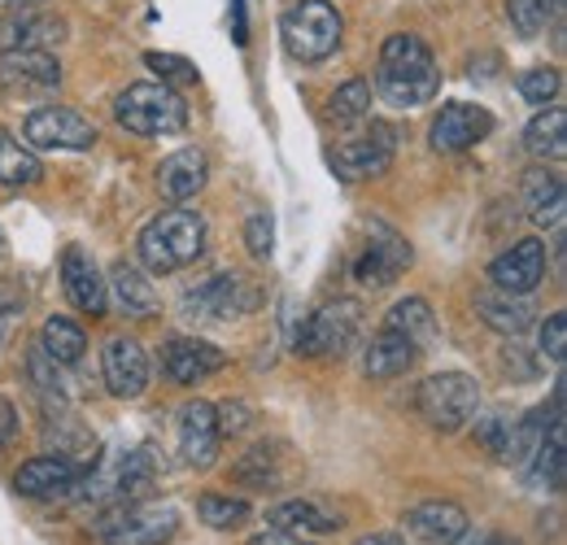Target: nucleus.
<instances>
[{
  "label": "nucleus",
  "mask_w": 567,
  "mask_h": 545,
  "mask_svg": "<svg viewBox=\"0 0 567 545\" xmlns=\"http://www.w3.org/2000/svg\"><path fill=\"white\" fill-rule=\"evenodd\" d=\"M114 119L132 136H179L188 127V105L166 83H132L114 101Z\"/></svg>",
  "instance_id": "nucleus-4"
},
{
  "label": "nucleus",
  "mask_w": 567,
  "mask_h": 545,
  "mask_svg": "<svg viewBox=\"0 0 567 545\" xmlns=\"http://www.w3.org/2000/svg\"><path fill=\"white\" fill-rule=\"evenodd\" d=\"M144 66L157 70V79L166 83V88H184V83H197V66L188 62V58H175V53H144Z\"/></svg>",
  "instance_id": "nucleus-38"
},
{
  "label": "nucleus",
  "mask_w": 567,
  "mask_h": 545,
  "mask_svg": "<svg viewBox=\"0 0 567 545\" xmlns=\"http://www.w3.org/2000/svg\"><path fill=\"white\" fill-rule=\"evenodd\" d=\"M245 245H249L254 258H271V249H276V218L267 209H254L245 218Z\"/></svg>",
  "instance_id": "nucleus-39"
},
{
  "label": "nucleus",
  "mask_w": 567,
  "mask_h": 545,
  "mask_svg": "<svg viewBox=\"0 0 567 545\" xmlns=\"http://www.w3.org/2000/svg\"><path fill=\"white\" fill-rule=\"evenodd\" d=\"M524 205H528V214H533L537 227L564 232L567 188H564V179L550 175L546 166H542V171H528V179H524Z\"/></svg>",
  "instance_id": "nucleus-28"
},
{
  "label": "nucleus",
  "mask_w": 567,
  "mask_h": 545,
  "mask_svg": "<svg viewBox=\"0 0 567 545\" xmlns=\"http://www.w3.org/2000/svg\"><path fill=\"white\" fill-rule=\"evenodd\" d=\"M206 179H210V157H206L202 148H179V153H171V157L157 166V188H162L166 202H188V197H197V193L206 188Z\"/></svg>",
  "instance_id": "nucleus-23"
},
{
  "label": "nucleus",
  "mask_w": 567,
  "mask_h": 545,
  "mask_svg": "<svg viewBox=\"0 0 567 545\" xmlns=\"http://www.w3.org/2000/svg\"><path fill=\"white\" fill-rule=\"evenodd\" d=\"M415 410L427 419V428L436 432H458L476 419L481 410V384L467 371H441L427 376L424 384L415 389Z\"/></svg>",
  "instance_id": "nucleus-5"
},
{
  "label": "nucleus",
  "mask_w": 567,
  "mask_h": 545,
  "mask_svg": "<svg viewBox=\"0 0 567 545\" xmlns=\"http://www.w3.org/2000/svg\"><path fill=\"white\" fill-rule=\"evenodd\" d=\"M542 353H546L550 362L564 367V358H567V315L564 310H555V315L542 323Z\"/></svg>",
  "instance_id": "nucleus-41"
},
{
  "label": "nucleus",
  "mask_w": 567,
  "mask_h": 545,
  "mask_svg": "<svg viewBox=\"0 0 567 545\" xmlns=\"http://www.w3.org/2000/svg\"><path fill=\"white\" fill-rule=\"evenodd\" d=\"M489 279H494V288H502V292L528 297L546 279V245L537 236L515 240L511 249H502L494 263H489Z\"/></svg>",
  "instance_id": "nucleus-14"
},
{
  "label": "nucleus",
  "mask_w": 567,
  "mask_h": 545,
  "mask_svg": "<svg viewBox=\"0 0 567 545\" xmlns=\"http://www.w3.org/2000/svg\"><path fill=\"white\" fill-rule=\"evenodd\" d=\"M519 96L528 105H550L559 96V70L555 66H533L519 74Z\"/></svg>",
  "instance_id": "nucleus-37"
},
{
  "label": "nucleus",
  "mask_w": 567,
  "mask_h": 545,
  "mask_svg": "<svg viewBox=\"0 0 567 545\" xmlns=\"http://www.w3.org/2000/svg\"><path fill=\"white\" fill-rule=\"evenodd\" d=\"M0 245H4V240H0Z\"/></svg>",
  "instance_id": "nucleus-48"
},
{
  "label": "nucleus",
  "mask_w": 567,
  "mask_h": 545,
  "mask_svg": "<svg viewBox=\"0 0 567 545\" xmlns=\"http://www.w3.org/2000/svg\"><path fill=\"white\" fill-rule=\"evenodd\" d=\"M236 480H240V484H254V489H280L284 476L276 472V454H271L267 445H258V450H249V454L240 459Z\"/></svg>",
  "instance_id": "nucleus-36"
},
{
  "label": "nucleus",
  "mask_w": 567,
  "mask_h": 545,
  "mask_svg": "<svg viewBox=\"0 0 567 545\" xmlns=\"http://www.w3.org/2000/svg\"><path fill=\"white\" fill-rule=\"evenodd\" d=\"M375 88L398 110L427 105L441 92V70H436L432 49L420 35H406V31L389 35L380 49V62H375Z\"/></svg>",
  "instance_id": "nucleus-1"
},
{
  "label": "nucleus",
  "mask_w": 567,
  "mask_h": 545,
  "mask_svg": "<svg viewBox=\"0 0 567 545\" xmlns=\"http://www.w3.org/2000/svg\"><path fill=\"white\" fill-rule=\"evenodd\" d=\"M367 114H371V83H367V79L341 83V88L332 92V101H328V119L341 123V127H354Z\"/></svg>",
  "instance_id": "nucleus-33"
},
{
  "label": "nucleus",
  "mask_w": 567,
  "mask_h": 545,
  "mask_svg": "<svg viewBox=\"0 0 567 545\" xmlns=\"http://www.w3.org/2000/svg\"><path fill=\"white\" fill-rule=\"evenodd\" d=\"M0 4H9V9H35L40 0H0Z\"/></svg>",
  "instance_id": "nucleus-46"
},
{
  "label": "nucleus",
  "mask_w": 567,
  "mask_h": 545,
  "mask_svg": "<svg viewBox=\"0 0 567 545\" xmlns=\"http://www.w3.org/2000/svg\"><path fill=\"white\" fill-rule=\"evenodd\" d=\"M136 254H141L144 271L153 275L193 267L206 254V218L193 209H162L153 223H144Z\"/></svg>",
  "instance_id": "nucleus-2"
},
{
  "label": "nucleus",
  "mask_w": 567,
  "mask_h": 545,
  "mask_svg": "<svg viewBox=\"0 0 567 545\" xmlns=\"http://www.w3.org/2000/svg\"><path fill=\"white\" fill-rule=\"evenodd\" d=\"M524 148H528L533 157H542V162H564L567 157V110H559V105L542 110V114L528 123V132H524Z\"/></svg>",
  "instance_id": "nucleus-29"
},
{
  "label": "nucleus",
  "mask_w": 567,
  "mask_h": 545,
  "mask_svg": "<svg viewBox=\"0 0 567 545\" xmlns=\"http://www.w3.org/2000/svg\"><path fill=\"white\" fill-rule=\"evenodd\" d=\"M362 337V306L350 297H337L328 306H319L292 337V349L306 358H341L350 353Z\"/></svg>",
  "instance_id": "nucleus-6"
},
{
  "label": "nucleus",
  "mask_w": 567,
  "mask_h": 545,
  "mask_svg": "<svg viewBox=\"0 0 567 545\" xmlns=\"http://www.w3.org/2000/svg\"><path fill=\"white\" fill-rule=\"evenodd\" d=\"M393 148H398V132L389 123H371V136L346 140L337 153H332V171L341 179H375V175H389L393 166Z\"/></svg>",
  "instance_id": "nucleus-12"
},
{
  "label": "nucleus",
  "mask_w": 567,
  "mask_h": 545,
  "mask_svg": "<svg viewBox=\"0 0 567 545\" xmlns=\"http://www.w3.org/2000/svg\"><path fill=\"white\" fill-rule=\"evenodd\" d=\"M62 284H66V297L74 301V310L101 319L110 310V297H105V275L96 267V258L83 249V245H71L62 254Z\"/></svg>",
  "instance_id": "nucleus-18"
},
{
  "label": "nucleus",
  "mask_w": 567,
  "mask_h": 545,
  "mask_svg": "<svg viewBox=\"0 0 567 545\" xmlns=\"http://www.w3.org/2000/svg\"><path fill=\"white\" fill-rule=\"evenodd\" d=\"M567 428H564V410H555V419H550V428H546V436H542V445H537V454L528 459V467L519 472V476L528 480L533 489H546V493H559L564 489V476H567Z\"/></svg>",
  "instance_id": "nucleus-22"
},
{
  "label": "nucleus",
  "mask_w": 567,
  "mask_h": 545,
  "mask_svg": "<svg viewBox=\"0 0 567 545\" xmlns=\"http://www.w3.org/2000/svg\"><path fill=\"white\" fill-rule=\"evenodd\" d=\"M218 445H223V436H218V414H214L210 402H188V407L179 410V454H184V463L188 467H197V472H206L214 467V459H218Z\"/></svg>",
  "instance_id": "nucleus-19"
},
{
  "label": "nucleus",
  "mask_w": 567,
  "mask_h": 545,
  "mask_svg": "<svg viewBox=\"0 0 567 545\" xmlns=\"http://www.w3.org/2000/svg\"><path fill=\"white\" fill-rule=\"evenodd\" d=\"M476 545H515V542H506V537H497V533H489V537H481Z\"/></svg>",
  "instance_id": "nucleus-47"
},
{
  "label": "nucleus",
  "mask_w": 567,
  "mask_h": 545,
  "mask_svg": "<svg viewBox=\"0 0 567 545\" xmlns=\"http://www.w3.org/2000/svg\"><path fill=\"white\" fill-rule=\"evenodd\" d=\"M354 545H406L398 533H367L362 542H354Z\"/></svg>",
  "instance_id": "nucleus-45"
},
{
  "label": "nucleus",
  "mask_w": 567,
  "mask_h": 545,
  "mask_svg": "<svg viewBox=\"0 0 567 545\" xmlns=\"http://www.w3.org/2000/svg\"><path fill=\"white\" fill-rule=\"evenodd\" d=\"M58 88H62V66L44 49L0 53V92H9V96H49Z\"/></svg>",
  "instance_id": "nucleus-11"
},
{
  "label": "nucleus",
  "mask_w": 567,
  "mask_h": 545,
  "mask_svg": "<svg viewBox=\"0 0 567 545\" xmlns=\"http://www.w3.org/2000/svg\"><path fill=\"white\" fill-rule=\"evenodd\" d=\"M27 371H31V380H35L44 393H62V389H66V380H62V362H53V358L40 349V341L31 345V353H27Z\"/></svg>",
  "instance_id": "nucleus-40"
},
{
  "label": "nucleus",
  "mask_w": 567,
  "mask_h": 545,
  "mask_svg": "<svg viewBox=\"0 0 567 545\" xmlns=\"http://www.w3.org/2000/svg\"><path fill=\"white\" fill-rule=\"evenodd\" d=\"M197 515H202V524H210V528H240L245 520H249V502L245 497H223V493H206L202 502H197Z\"/></svg>",
  "instance_id": "nucleus-34"
},
{
  "label": "nucleus",
  "mask_w": 567,
  "mask_h": 545,
  "mask_svg": "<svg viewBox=\"0 0 567 545\" xmlns=\"http://www.w3.org/2000/svg\"><path fill=\"white\" fill-rule=\"evenodd\" d=\"M476 315H481L485 328H494L502 337H519V332H528L533 319H537V310H533L528 297H515V292H502V288L476 292Z\"/></svg>",
  "instance_id": "nucleus-26"
},
{
  "label": "nucleus",
  "mask_w": 567,
  "mask_h": 545,
  "mask_svg": "<svg viewBox=\"0 0 567 545\" xmlns=\"http://www.w3.org/2000/svg\"><path fill=\"white\" fill-rule=\"evenodd\" d=\"M223 362H227V353L210 341H197V337H171V341L162 345V371L175 384H184V389L202 384Z\"/></svg>",
  "instance_id": "nucleus-17"
},
{
  "label": "nucleus",
  "mask_w": 567,
  "mask_h": 545,
  "mask_svg": "<svg viewBox=\"0 0 567 545\" xmlns=\"http://www.w3.org/2000/svg\"><path fill=\"white\" fill-rule=\"evenodd\" d=\"M40 349H44L53 362L74 367V362L83 358V349H87V337H83L79 323L62 319V315H53V319H44V328H40Z\"/></svg>",
  "instance_id": "nucleus-31"
},
{
  "label": "nucleus",
  "mask_w": 567,
  "mask_h": 545,
  "mask_svg": "<svg viewBox=\"0 0 567 545\" xmlns=\"http://www.w3.org/2000/svg\"><path fill=\"white\" fill-rule=\"evenodd\" d=\"M105 297L127 315V319H153L162 310V297L153 288V279L144 271H136L132 263H118L110 279H105Z\"/></svg>",
  "instance_id": "nucleus-24"
},
{
  "label": "nucleus",
  "mask_w": 567,
  "mask_h": 545,
  "mask_svg": "<svg viewBox=\"0 0 567 545\" xmlns=\"http://www.w3.org/2000/svg\"><path fill=\"white\" fill-rule=\"evenodd\" d=\"M18 436V407L9 398H0V450H9Z\"/></svg>",
  "instance_id": "nucleus-43"
},
{
  "label": "nucleus",
  "mask_w": 567,
  "mask_h": 545,
  "mask_svg": "<svg viewBox=\"0 0 567 545\" xmlns=\"http://www.w3.org/2000/svg\"><path fill=\"white\" fill-rule=\"evenodd\" d=\"M489 132H494V114L485 105L454 101L432 119V148L436 153H463V148H476Z\"/></svg>",
  "instance_id": "nucleus-16"
},
{
  "label": "nucleus",
  "mask_w": 567,
  "mask_h": 545,
  "mask_svg": "<svg viewBox=\"0 0 567 545\" xmlns=\"http://www.w3.org/2000/svg\"><path fill=\"white\" fill-rule=\"evenodd\" d=\"M411 245L393 232V227H384V223H371V245L362 249V258L354 263V279L362 288H389L398 275L411 267Z\"/></svg>",
  "instance_id": "nucleus-13"
},
{
  "label": "nucleus",
  "mask_w": 567,
  "mask_h": 545,
  "mask_svg": "<svg viewBox=\"0 0 567 545\" xmlns=\"http://www.w3.org/2000/svg\"><path fill=\"white\" fill-rule=\"evenodd\" d=\"M420 345L411 341L406 332H398V328H380L371 345L362 349V376L367 380H398V376H406L415 362H420Z\"/></svg>",
  "instance_id": "nucleus-21"
},
{
  "label": "nucleus",
  "mask_w": 567,
  "mask_h": 545,
  "mask_svg": "<svg viewBox=\"0 0 567 545\" xmlns=\"http://www.w3.org/2000/svg\"><path fill=\"white\" fill-rule=\"evenodd\" d=\"M101 367H105L110 393L123 398V402H136L144 389H148V353L132 337H114V341L105 345V362Z\"/></svg>",
  "instance_id": "nucleus-20"
},
{
  "label": "nucleus",
  "mask_w": 567,
  "mask_h": 545,
  "mask_svg": "<svg viewBox=\"0 0 567 545\" xmlns=\"http://www.w3.org/2000/svg\"><path fill=\"white\" fill-rule=\"evenodd\" d=\"M179 533V511L166 502H118V511L101 524L110 545H171Z\"/></svg>",
  "instance_id": "nucleus-7"
},
{
  "label": "nucleus",
  "mask_w": 567,
  "mask_h": 545,
  "mask_svg": "<svg viewBox=\"0 0 567 545\" xmlns=\"http://www.w3.org/2000/svg\"><path fill=\"white\" fill-rule=\"evenodd\" d=\"M341 13L328 0H292L280 13V40L292 62H323L341 49Z\"/></svg>",
  "instance_id": "nucleus-3"
},
{
  "label": "nucleus",
  "mask_w": 567,
  "mask_h": 545,
  "mask_svg": "<svg viewBox=\"0 0 567 545\" xmlns=\"http://www.w3.org/2000/svg\"><path fill=\"white\" fill-rule=\"evenodd\" d=\"M66 35V22L58 13H13V18H0V53L9 49H49V44H62Z\"/></svg>",
  "instance_id": "nucleus-25"
},
{
  "label": "nucleus",
  "mask_w": 567,
  "mask_h": 545,
  "mask_svg": "<svg viewBox=\"0 0 567 545\" xmlns=\"http://www.w3.org/2000/svg\"><path fill=\"white\" fill-rule=\"evenodd\" d=\"M267 524H271V528H284V533H301V537H310V533H337V528H341V515L328 511L323 502L288 497V502H276V506L267 511Z\"/></svg>",
  "instance_id": "nucleus-27"
},
{
  "label": "nucleus",
  "mask_w": 567,
  "mask_h": 545,
  "mask_svg": "<svg viewBox=\"0 0 567 545\" xmlns=\"http://www.w3.org/2000/svg\"><path fill=\"white\" fill-rule=\"evenodd\" d=\"M249 545H315V542H310V537H301V533H284V528H267V533L249 537Z\"/></svg>",
  "instance_id": "nucleus-44"
},
{
  "label": "nucleus",
  "mask_w": 567,
  "mask_h": 545,
  "mask_svg": "<svg viewBox=\"0 0 567 545\" xmlns=\"http://www.w3.org/2000/svg\"><path fill=\"white\" fill-rule=\"evenodd\" d=\"M214 414H218V436H240L249 428V407L245 402H223V407H214Z\"/></svg>",
  "instance_id": "nucleus-42"
},
{
  "label": "nucleus",
  "mask_w": 567,
  "mask_h": 545,
  "mask_svg": "<svg viewBox=\"0 0 567 545\" xmlns=\"http://www.w3.org/2000/svg\"><path fill=\"white\" fill-rule=\"evenodd\" d=\"M406 533L420 545H458L472 533V515L450 497H427L406 511Z\"/></svg>",
  "instance_id": "nucleus-15"
},
{
  "label": "nucleus",
  "mask_w": 567,
  "mask_h": 545,
  "mask_svg": "<svg viewBox=\"0 0 567 545\" xmlns=\"http://www.w3.org/2000/svg\"><path fill=\"white\" fill-rule=\"evenodd\" d=\"M254 306V288L245 284V275H210L206 284L188 288L179 310L193 323H223V319H240Z\"/></svg>",
  "instance_id": "nucleus-8"
},
{
  "label": "nucleus",
  "mask_w": 567,
  "mask_h": 545,
  "mask_svg": "<svg viewBox=\"0 0 567 545\" xmlns=\"http://www.w3.org/2000/svg\"><path fill=\"white\" fill-rule=\"evenodd\" d=\"M384 323L398 328V332H406L415 345H424L436 337V319H432V306H427L424 297H406V301H398V306L384 315Z\"/></svg>",
  "instance_id": "nucleus-32"
},
{
  "label": "nucleus",
  "mask_w": 567,
  "mask_h": 545,
  "mask_svg": "<svg viewBox=\"0 0 567 545\" xmlns=\"http://www.w3.org/2000/svg\"><path fill=\"white\" fill-rule=\"evenodd\" d=\"M83 463L62 459V454H40V459H27L18 472H13V489L22 497H35V502H58V497H74V489H83Z\"/></svg>",
  "instance_id": "nucleus-10"
},
{
  "label": "nucleus",
  "mask_w": 567,
  "mask_h": 545,
  "mask_svg": "<svg viewBox=\"0 0 567 545\" xmlns=\"http://www.w3.org/2000/svg\"><path fill=\"white\" fill-rule=\"evenodd\" d=\"M40 179H44V162L35 157V148L0 132V188H31Z\"/></svg>",
  "instance_id": "nucleus-30"
},
{
  "label": "nucleus",
  "mask_w": 567,
  "mask_h": 545,
  "mask_svg": "<svg viewBox=\"0 0 567 545\" xmlns=\"http://www.w3.org/2000/svg\"><path fill=\"white\" fill-rule=\"evenodd\" d=\"M22 144L27 148H66V153H83L96 144V127L71 110V105H44L22 123Z\"/></svg>",
  "instance_id": "nucleus-9"
},
{
  "label": "nucleus",
  "mask_w": 567,
  "mask_h": 545,
  "mask_svg": "<svg viewBox=\"0 0 567 545\" xmlns=\"http://www.w3.org/2000/svg\"><path fill=\"white\" fill-rule=\"evenodd\" d=\"M559 4L564 0H506V13H511L519 35H542L546 22L559 13Z\"/></svg>",
  "instance_id": "nucleus-35"
}]
</instances>
